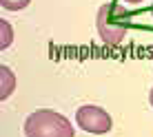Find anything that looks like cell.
Returning a JSON list of instances; mask_svg holds the SVG:
<instances>
[{
  "mask_svg": "<svg viewBox=\"0 0 153 137\" xmlns=\"http://www.w3.org/2000/svg\"><path fill=\"white\" fill-rule=\"evenodd\" d=\"M151 15H153V2H151Z\"/></svg>",
  "mask_w": 153,
  "mask_h": 137,
  "instance_id": "9c48e42d",
  "label": "cell"
},
{
  "mask_svg": "<svg viewBox=\"0 0 153 137\" xmlns=\"http://www.w3.org/2000/svg\"><path fill=\"white\" fill-rule=\"evenodd\" d=\"M31 0H0V4H2V9H7V11H20V9L29 7Z\"/></svg>",
  "mask_w": 153,
  "mask_h": 137,
  "instance_id": "8992f818",
  "label": "cell"
},
{
  "mask_svg": "<svg viewBox=\"0 0 153 137\" xmlns=\"http://www.w3.org/2000/svg\"><path fill=\"white\" fill-rule=\"evenodd\" d=\"M113 9H115V4H102L98 11V18H96L98 33L107 44H120L126 33V27L120 22V15H124V11L120 9L118 15H111Z\"/></svg>",
  "mask_w": 153,
  "mask_h": 137,
  "instance_id": "7a4b0ae2",
  "label": "cell"
},
{
  "mask_svg": "<svg viewBox=\"0 0 153 137\" xmlns=\"http://www.w3.org/2000/svg\"><path fill=\"white\" fill-rule=\"evenodd\" d=\"M149 104L153 106V88H151V93H149Z\"/></svg>",
  "mask_w": 153,
  "mask_h": 137,
  "instance_id": "ba28073f",
  "label": "cell"
},
{
  "mask_svg": "<svg viewBox=\"0 0 153 137\" xmlns=\"http://www.w3.org/2000/svg\"><path fill=\"white\" fill-rule=\"evenodd\" d=\"M0 27H2V42H0V46H2V49H7V46L13 42V29H11V24H9L7 20H2V22H0Z\"/></svg>",
  "mask_w": 153,
  "mask_h": 137,
  "instance_id": "5b68a950",
  "label": "cell"
},
{
  "mask_svg": "<svg viewBox=\"0 0 153 137\" xmlns=\"http://www.w3.org/2000/svg\"><path fill=\"white\" fill-rule=\"evenodd\" d=\"M126 4H138V2H142V0H124Z\"/></svg>",
  "mask_w": 153,
  "mask_h": 137,
  "instance_id": "52a82bcc",
  "label": "cell"
},
{
  "mask_svg": "<svg viewBox=\"0 0 153 137\" xmlns=\"http://www.w3.org/2000/svg\"><path fill=\"white\" fill-rule=\"evenodd\" d=\"M25 137H76V130L58 110L40 108L25 119Z\"/></svg>",
  "mask_w": 153,
  "mask_h": 137,
  "instance_id": "6da1fadb",
  "label": "cell"
},
{
  "mask_svg": "<svg viewBox=\"0 0 153 137\" xmlns=\"http://www.w3.org/2000/svg\"><path fill=\"white\" fill-rule=\"evenodd\" d=\"M0 77H2V91H0V99H7L9 95L13 93L16 88V75L9 66H0Z\"/></svg>",
  "mask_w": 153,
  "mask_h": 137,
  "instance_id": "277c9868",
  "label": "cell"
},
{
  "mask_svg": "<svg viewBox=\"0 0 153 137\" xmlns=\"http://www.w3.org/2000/svg\"><path fill=\"white\" fill-rule=\"evenodd\" d=\"M76 122L82 130L93 133V135H104V133H109L111 126H113L111 115L104 108L93 106V104H84V106H80L76 110Z\"/></svg>",
  "mask_w": 153,
  "mask_h": 137,
  "instance_id": "3957f363",
  "label": "cell"
}]
</instances>
